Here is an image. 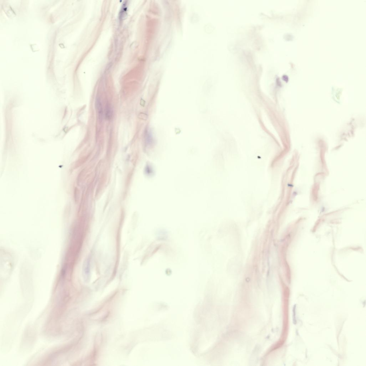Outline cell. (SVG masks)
Masks as SVG:
<instances>
[{
    "mask_svg": "<svg viewBox=\"0 0 366 366\" xmlns=\"http://www.w3.org/2000/svg\"><path fill=\"white\" fill-rule=\"evenodd\" d=\"M145 141L148 143H150L152 142L153 138L152 135L151 134V133L148 129H146L145 131Z\"/></svg>",
    "mask_w": 366,
    "mask_h": 366,
    "instance_id": "obj_4",
    "label": "cell"
},
{
    "mask_svg": "<svg viewBox=\"0 0 366 366\" xmlns=\"http://www.w3.org/2000/svg\"><path fill=\"white\" fill-rule=\"evenodd\" d=\"M113 110L110 104H107L106 106L105 112V118L106 120H110L113 116Z\"/></svg>",
    "mask_w": 366,
    "mask_h": 366,
    "instance_id": "obj_3",
    "label": "cell"
},
{
    "mask_svg": "<svg viewBox=\"0 0 366 366\" xmlns=\"http://www.w3.org/2000/svg\"><path fill=\"white\" fill-rule=\"evenodd\" d=\"M95 106L98 112L99 120L102 121L103 117V111L102 103L99 97H97L96 98Z\"/></svg>",
    "mask_w": 366,
    "mask_h": 366,
    "instance_id": "obj_2",
    "label": "cell"
},
{
    "mask_svg": "<svg viewBox=\"0 0 366 366\" xmlns=\"http://www.w3.org/2000/svg\"><path fill=\"white\" fill-rule=\"evenodd\" d=\"M83 274L84 279H88L90 275V261L88 258L84 262L83 267Z\"/></svg>",
    "mask_w": 366,
    "mask_h": 366,
    "instance_id": "obj_1",
    "label": "cell"
}]
</instances>
